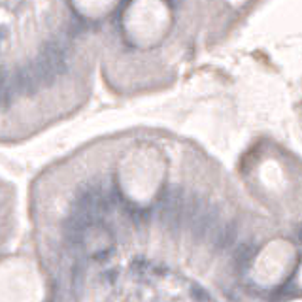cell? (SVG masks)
I'll use <instances>...</instances> for the list:
<instances>
[{
  "mask_svg": "<svg viewBox=\"0 0 302 302\" xmlns=\"http://www.w3.org/2000/svg\"><path fill=\"white\" fill-rule=\"evenodd\" d=\"M185 202V193L181 187H172L164 193L160 200V221L172 232H178L181 228V210Z\"/></svg>",
  "mask_w": 302,
  "mask_h": 302,
  "instance_id": "cell-1",
  "label": "cell"
},
{
  "mask_svg": "<svg viewBox=\"0 0 302 302\" xmlns=\"http://www.w3.org/2000/svg\"><path fill=\"white\" fill-rule=\"evenodd\" d=\"M9 81H11V89L15 94H23V96H32L38 93V89L42 87L38 81L36 74H34V68L32 65L21 66L19 70H15L13 74L9 76Z\"/></svg>",
  "mask_w": 302,
  "mask_h": 302,
  "instance_id": "cell-2",
  "label": "cell"
},
{
  "mask_svg": "<svg viewBox=\"0 0 302 302\" xmlns=\"http://www.w3.org/2000/svg\"><path fill=\"white\" fill-rule=\"evenodd\" d=\"M217 217H219V210L214 204H206L202 208V212L198 214V217L195 219V223L191 225V232H193V240L195 242H204L208 236L214 232L217 223Z\"/></svg>",
  "mask_w": 302,
  "mask_h": 302,
  "instance_id": "cell-3",
  "label": "cell"
},
{
  "mask_svg": "<svg viewBox=\"0 0 302 302\" xmlns=\"http://www.w3.org/2000/svg\"><path fill=\"white\" fill-rule=\"evenodd\" d=\"M236 236H238V226H236V223H226V225H223L221 228H217L216 232H212L214 249H216V251L228 249V247L236 242Z\"/></svg>",
  "mask_w": 302,
  "mask_h": 302,
  "instance_id": "cell-4",
  "label": "cell"
},
{
  "mask_svg": "<svg viewBox=\"0 0 302 302\" xmlns=\"http://www.w3.org/2000/svg\"><path fill=\"white\" fill-rule=\"evenodd\" d=\"M87 228L83 223H79L74 217H66L65 225H63V232H65V238L70 242L72 245H83L85 236H87Z\"/></svg>",
  "mask_w": 302,
  "mask_h": 302,
  "instance_id": "cell-5",
  "label": "cell"
},
{
  "mask_svg": "<svg viewBox=\"0 0 302 302\" xmlns=\"http://www.w3.org/2000/svg\"><path fill=\"white\" fill-rule=\"evenodd\" d=\"M32 65V68H34V74H36L38 81H40V85H53L57 79V74L55 70L51 68V65L46 61V57L44 55H38V59L34 61V63H30Z\"/></svg>",
  "mask_w": 302,
  "mask_h": 302,
  "instance_id": "cell-6",
  "label": "cell"
},
{
  "mask_svg": "<svg viewBox=\"0 0 302 302\" xmlns=\"http://www.w3.org/2000/svg\"><path fill=\"white\" fill-rule=\"evenodd\" d=\"M255 253H257V249H255L253 244H242L238 249H236L234 253V261L236 264L242 268V266H245V264L251 263V259L255 257Z\"/></svg>",
  "mask_w": 302,
  "mask_h": 302,
  "instance_id": "cell-7",
  "label": "cell"
},
{
  "mask_svg": "<svg viewBox=\"0 0 302 302\" xmlns=\"http://www.w3.org/2000/svg\"><path fill=\"white\" fill-rule=\"evenodd\" d=\"M85 28H87V23L79 15H74L68 25V36H79L85 32Z\"/></svg>",
  "mask_w": 302,
  "mask_h": 302,
  "instance_id": "cell-8",
  "label": "cell"
},
{
  "mask_svg": "<svg viewBox=\"0 0 302 302\" xmlns=\"http://www.w3.org/2000/svg\"><path fill=\"white\" fill-rule=\"evenodd\" d=\"M191 293H193V297H195L197 301H200V302H208V301H210V295H208V293L204 291L200 285H193V287H191Z\"/></svg>",
  "mask_w": 302,
  "mask_h": 302,
  "instance_id": "cell-9",
  "label": "cell"
},
{
  "mask_svg": "<svg viewBox=\"0 0 302 302\" xmlns=\"http://www.w3.org/2000/svg\"><path fill=\"white\" fill-rule=\"evenodd\" d=\"M164 2H166V4H170L172 8H176V6H178V0H164Z\"/></svg>",
  "mask_w": 302,
  "mask_h": 302,
  "instance_id": "cell-10",
  "label": "cell"
}]
</instances>
